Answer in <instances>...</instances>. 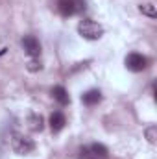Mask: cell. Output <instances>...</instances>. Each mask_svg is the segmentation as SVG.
Returning <instances> with one entry per match:
<instances>
[{
    "instance_id": "3957f363",
    "label": "cell",
    "mask_w": 157,
    "mask_h": 159,
    "mask_svg": "<svg viewBox=\"0 0 157 159\" xmlns=\"http://www.w3.org/2000/svg\"><path fill=\"white\" fill-rule=\"evenodd\" d=\"M57 9L63 17H70L85 9V0H57Z\"/></svg>"
},
{
    "instance_id": "8992f818",
    "label": "cell",
    "mask_w": 157,
    "mask_h": 159,
    "mask_svg": "<svg viewBox=\"0 0 157 159\" xmlns=\"http://www.w3.org/2000/svg\"><path fill=\"white\" fill-rule=\"evenodd\" d=\"M65 124H67V119H65V115H63L61 111H54V113L50 115V129H52L54 133L61 131V129L65 128Z\"/></svg>"
},
{
    "instance_id": "7c38bea8",
    "label": "cell",
    "mask_w": 157,
    "mask_h": 159,
    "mask_svg": "<svg viewBox=\"0 0 157 159\" xmlns=\"http://www.w3.org/2000/svg\"><path fill=\"white\" fill-rule=\"evenodd\" d=\"M28 70H30V72H37V70H41V63L37 61V59H32V61L28 63Z\"/></svg>"
},
{
    "instance_id": "4fadbf2b",
    "label": "cell",
    "mask_w": 157,
    "mask_h": 159,
    "mask_svg": "<svg viewBox=\"0 0 157 159\" xmlns=\"http://www.w3.org/2000/svg\"><path fill=\"white\" fill-rule=\"evenodd\" d=\"M146 135H148V141H150V143H155V128H154V126L146 129Z\"/></svg>"
},
{
    "instance_id": "9c48e42d",
    "label": "cell",
    "mask_w": 157,
    "mask_h": 159,
    "mask_svg": "<svg viewBox=\"0 0 157 159\" xmlns=\"http://www.w3.org/2000/svg\"><path fill=\"white\" fill-rule=\"evenodd\" d=\"M28 124H30V129H32V131H41V129L44 128V120H43V117L37 115V113H32V115L28 117Z\"/></svg>"
},
{
    "instance_id": "5b68a950",
    "label": "cell",
    "mask_w": 157,
    "mask_h": 159,
    "mask_svg": "<svg viewBox=\"0 0 157 159\" xmlns=\"http://www.w3.org/2000/svg\"><path fill=\"white\" fill-rule=\"evenodd\" d=\"M22 48H24V52L28 54V56H32V57H37L41 54V43L34 35H26L24 39H22Z\"/></svg>"
},
{
    "instance_id": "6da1fadb",
    "label": "cell",
    "mask_w": 157,
    "mask_h": 159,
    "mask_svg": "<svg viewBox=\"0 0 157 159\" xmlns=\"http://www.w3.org/2000/svg\"><path fill=\"white\" fill-rule=\"evenodd\" d=\"M78 32H79V35L87 41H98L104 35V28H102L98 22L91 20V19H83V20L79 22Z\"/></svg>"
},
{
    "instance_id": "ba28073f",
    "label": "cell",
    "mask_w": 157,
    "mask_h": 159,
    "mask_svg": "<svg viewBox=\"0 0 157 159\" xmlns=\"http://www.w3.org/2000/svg\"><path fill=\"white\" fill-rule=\"evenodd\" d=\"M52 96H54V100H57L61 106H67V104L70 102V96H69L67 89L61 87V85H56V87L52 89Z\"/></svg>"
},
{
    "instance_id": "9a60e30c",
    "label": "cell",
    "mask_w": 157,
    "mask_h": 159,
    "mask_svg": "<svg viewBox=\"0 0 157 159\" xmlns=\"http://www.w3.org/2000/svg\"><path fill=\"white\" fill-rule=\"evenodd\" d=\"M96 159H98V157H96Z\"/></svg>"
},
{
    "instance_id": "7a4b0ae2",
    "label": "cell",
    "mask_w": 157,
    "mask_h": 159,
    "mask_svg": "<svg viewBox=\"0 0 157 159\" xmlns=\"http://www.w3.org/2000/svg\"><path fill=\"white\" fill-rule=\"evenodd\" d=\"M11 148L19 156H30L35 150V143H34V139H30L22 133H13L11 135Z\"/></svg>"
},
{
    "instance_id": "30bf717a",
    "label": "cell",
    "mask_w": 157,
    "mask_h": 159,
    "mask_svg": "<svg viewBox=\"0 0 157 159\" xmlns=\"http://www.w3.org/2000/svg\"><path fill=\"white\" fill-rule=\"evenodd\" d=\"M139 11L142 13V15H148V17H152V19H155L157 17V9L154 4H141L139 6Z\"/></svg>"
},
{
    "instance_id": "52a82bcc",
    "label": "cell",
    "mask_w": 157,
    "mask_h": 159,
    "mask_svg": "<svg viewBox=\"0 0 157 159\" xmlns=\"http://www.w3.org/2000/svg\"><path fill=\"white\" fill-rule=\"evenodd\" d=\"M100 100H102V93L98 89H91V91H87V93L81 94V102L85 106H96Z\"/></svg>"
},
{
    "instance_id": "8fae6325",
    "label": "cell",
    "mask_w": 157,
    "mask_h": 159,
    "mask_svg": "<svg viewBox=\"0 0 157 159\" xmlns=\"http://www.w3.org/2000/svg\"><path fill=\"white\" fill-rule=\"evenodd\" d=\"M91 152L92 154H96V156H100V157H107V148L104 146V144H100V143H96V144H92L91 146Z\"/></svg>"
},
{
    "instance_id": "5bb4252c",
    "label": "cell",
    "mask_w": 157,
    "mask_h": 159,
    "mask_svg": "<svg viewBox=\"0 0 157 159\" xmlns=\"http://www.w3.org/2000/svg\"><path fill=\"white\" fill-rule=\"evenodd\" d=\"M6 50H7V48H2V50H0V56H4V54H6Z\"/></svg>"
},
{
    "instance_id": "277c9868",
    "label": "cell",
    "mask_w": 157,
    "mask_h": 159,
    "mask_svg": "<svg viewBox=\"0 0 157 159\" xmlns=\"http://www.w3.org/2000/svg\"><path fill=\"white\" fill-rule=\"evenodd\" d=\"M126 69L128 70H131V72H141V70H144L146 69V57L142 56V54H137V52H133V54H128L126 56Z\"/></svg>"
}]
</instances>
